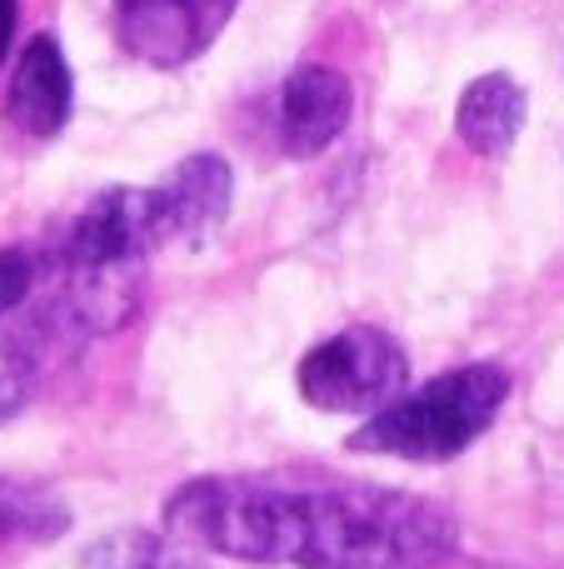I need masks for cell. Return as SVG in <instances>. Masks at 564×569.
Segmentation results:
<instances>
[{"mask_svg": "<svg viewBox=\"0 0 564 569\" xmlns=\"http://www.w3.org/2000/svg\"><path fill=\"white\" fill-rule=\"evenodd\" d=\"M165 530L200 550L295 569H435L455 555L445 505L385 485L210 475L170 495Z\"/></svg>", "mask_w": 564, "mask_h": 569, "instance_id": "1", "label": "cell"}, {"mask_svg": "<svg viewBox=\"0 0 564 569\" xmlns=\"http://www.w3.org/2000/svg\"><path fill=\"white\" fill-rule=\"evenodd\" d=\"M505 395H510V375L500 365H460V370L380 405L350 435V450L395 455V460H420V465L455 460L495 425Z\"/></svg>", "mask_w": 564, "mask_h": 569, "instance_id": "2", "label": "cell"}, {"mask_svg": "<svg viewBox=\"0 0 564 569\" xmlns=\"http://www.w3.org/2000/svg\"><path fill=\"white\" fill-rule=\"evenodd\" d=\"M405 345L375 325H350L300 360V395L330 415H375L380 405L405 395Z\"/></svg>", "mask_w": 564, "mask_h": 569, "instance_id": "3", "label": "cell"}, {"mask_svg": "<svg viewBox=\"0 0 564 569\" xmlns=\"http://www.w3.org/2000/svg\"><path fill=\"white\" fill-rule=\"evenodd\" d=\"M235 6L240 0H115V36L135 60L175 70L215 46Z\"/></svg>", "mask_w": 564, "mask_h": 569, "instance_id": "4", "label": "cell"}, {"mask_svg": "<svg viewBox=\"0 0 564 569\" xmlns=\"http://www.w3.org/2000/svg\"><path fill=\"white\" fill-rule=\"evenodd\" d=\"M355 110V90L340 76L335 66H295L280 86V106H275V130H280V150L290 160H310L320 150H330L340 140V130L350 126Z\"/></svg>", "mask_w": 564, "mask_h": 569, "instance_id": "5", "label": "cell"}, {"mask_svg": "<svg viewBox=\"0 0 564 569\" xmlns=\"http://www.w3.org/2000/svg\"><path fill=\"white\" fill-rule=\"evenodd\" d=\"M230 166L220 156H190L170 170L160 186H150L155 196V220H160V246H195L225 220L230 210Z\"/></svg>", "mask_w": 564, "mask_h": 569, "instance_id": "6", "label": "cell"}, {"mask_svg": "<svg viewBox=\"0 0 564 569\" xmlns=\"http://www.w3.org/2000/svg\"><path fill=\"white\" fill-rule=\"evenodd\" d=\"M10 120L26 136H56L70 116V66L50 36H36L16 60L10 76Z\"/></svg>", "mask_w": 564, "mask_h": 569, "instance_id": "7", "label": "cell"}, {"mask_svg": "<svg viewBox=\"0 0 564 569\" xmlns=\"http://www.w3.org/2000/svg\"><path fill=\"white\" fill-rule=\"evenodd\" d=\"M525 116H530V100L520 90V80L495 70V76H480L465 86L455 110V130L475 156H505L520 140V130H525Z\"/></svg>", "mask_w": 564, "mask_h": 569, "instance_id": "8", "label": "cell"}, {"mask_svg": "<svg viewBox=\"0 0 564 569\" xmlns=\"http://www.w3.org/2000/svg\"><path fill=\"white\" fill-rule=\"evenodd\" d=\"M80 569H200V560L170 530H115L80 555Z\"/></svg>", "mask_w": 564, "mask_h": 569, "instance_id": "9", "label": "cell"}, {"mask_svg": "<svg viewBox=\"0 0 564 569\" xmlns=\"http://www.w3.org/2000/svg\"><path fill=\"white\" fill-rule=\"evenodd\" d=\"M36 395V355L26 340H6L0 335V425Z\"/></svg>", "mask_w": 564, "mask_h": 569, "instance_id": "10", "label": "cell"}, {"mask_svg": "<svg viewBox=\"0 0 564 569\" xmlns=\"http://www.w3.org/2000/svg\"><path fill=\"white\" fill-rule=\"evenodd\" d=\"M36 280H40V260H36V250H26V246L0 250V330H6L10 315H16L20 305L30 300Z\"/></svg>", "mask_w": 564, "mask_h": 569, "instance_id": "11", "label": "cell"}, {"mask_svg": "<svg viewBox=\"0 0 564 569\" xmlns=\"http://www.w3.org/2000/svg\"><path fill=\"white\" fill-rule=\"evenodd\" d=\"M26 525H40V520H36V515H30L20 500H10V495H0V540H6L10 530H26Z\"/></svg>", "mask_w": 564, "mask_h": 569, "instance_id": "12", "label": "cell"}, {"mask_svg": "<svg viewBox=\"0 0 564 569\" xmlns=\"http://www.w3.org/2000/svg\"><path fill=\"white\" fill-rule=\"evenodd\" d=\"M10 30H16V0H0V60H6Z\"/></svg>", "mask_w": 564, "mask_h": 569, "instance_id": "13", "label": "cell"}]
</instances>
